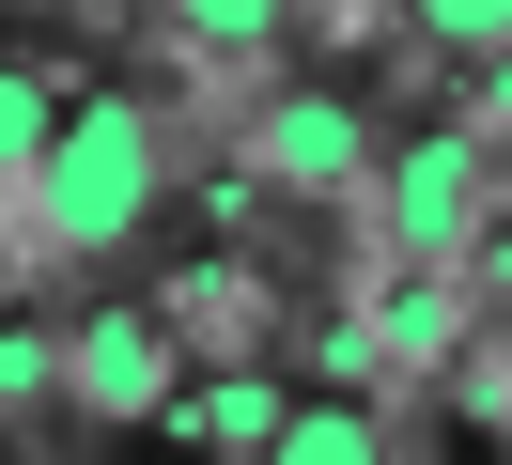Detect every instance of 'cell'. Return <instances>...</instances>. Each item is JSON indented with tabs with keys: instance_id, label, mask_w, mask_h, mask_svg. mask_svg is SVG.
<instances>
[{
	"instance_id": "cell-6",
	"label": "cell",
	"mask_w": 512,
	"mask_h": 465,
	"mask_svg": "<svg viewBox=\"0 0 512 465\" xmlns=\"http://www.w3.org/2000/svg\"><path fill=\"white\" fill-rule=\"evenodd\" d=\"M63 109H78V93L47 78L32 47H0V202H32V171H47V140H63Z\"/></svg>"
},
{
	"instance_id": "cell-8",
	"label": "cell",
	"mask_w": 512,
	"mask_h": 465,
	"mask_svg": "<svg viewBox=\"0 0 512 465\" xmlns=\"http://www.w3.org/2000/svg\"><path fill=\"white\" fill-rule=\"evenodd\" d=\"M16 403H63V326L47 310H0V419Z\"/></svg>"
},
{
	"instance_id": "cell-2",
	"label": "cell",
	"mask_w": 512,
	"mask_h": 465,
	"mask_svg": "<svg viewBox=\"0 0 512 465\" xmlns=\"http://www.w3.org/2000/svg\"><path fill=\"white\" fill-rule=\"evenodd\" d=\"M481 233H497V155H481L466 124L388 140V171H373V248H388V264H404V279H450Z\"/></svg>"
},
{
	"instance_id": "cell-4",
	"label": "cell",
	"mask_w": 512,
	"mask_h": 465,
	"mask_svg": "<svg viewBox=\"0 0 512 465\" xmlns=\"http://www.w3.org/2000/svg\"><path fill=\"white\" fill-rule=\"evenodd\" d=\"M249 171L280 186V202H357V186L388 171V140L357 124V93H264L249 109Z\"/></svg>"
},
{
	"instance_id": "cell-7",
	"label": "cell",
	"mask_w": 512,
	"mask_h": 465,
	"mask_svg": "<svg viewBox=\"0 0 512 465\" xmlns=\"http://www.w3.org/2000/svg\"><path fill=\"white\" fill-rule=\"evenodd\" d=\"M264 465H388V403H295Z\"/></svg>"
},
{
	"instance_id": "cell-3",
	"label": "cell",
	"mask_w": 512,
	"mask_h": 465,
	"mask_svg": "<svg viewBox=\"0 0 512 465\" xmlns=\"http://www.w3.org/2000/svg\"><path fill=\"white\" fill-rule=\"evenodd\" d=\"M187 403V341L156 295H94L63 326V419H171Z\"/></svg>"
},
{
	"instance_id": "cell-10",
	"label": "cell",
	"mask_w": 512,
	"mask_h": 465,
	"mask_svg": "<svg viewBox=\"0 0 512 465\" xmlns=\"http://www.w3.org/2000/svg\"><path fill=\"white\" fill-rule=\"evenodd\" d=\"M171 31H187V47H218V62H249V47H280V16H249V0H187V16H171Z\"/></svg>"
},
{
	"instance_id": "cell-1",
	"label": "cell",
	"mask_w": 512,
	"mask_h": 465,
	"mask_svg": "<svg viewBox=\"0 0 512 465\" xmlns=\"http://www.w3.org/2000/svg\"><path fill=\"white\" fill-rule=\"evenodd\" d=\"M156 202H171V140L140 124V93H78L47 171H32V202H16V233L47 264H109V248L156 233Z\"/></svg>"
},
{
	"instance_id": "cell-5",
	"label": "cell",
	"mask_w": 512,
	"mask_h": 465,
	"mask_svg": "<svg viewBox=\"0 0 512 465\" xmlns=\"http://www.w3.org/2000/svg\"><path fill=\"white\" fill-rule=\"evenodd\" d=\"M280 419H295L280 372H202V388L171 403V434H187V450H218V465H264V450H280Z\"/></svg>"
},
{
	"instance_id": "cell-9",
	"label": "cell",
	"mask_w": 512,
	"mask_h": 465,
	"mask_svg": "<svg viewBox=\"0 0 512 465\" xmlns=\"http://www.w3.org/2000/svg\"><path fill=\"white\" fill-rule=\"evenodd\" d=\"M419 47H466V62H512V0H419Z\"/></svg>"
}]
</instances>
